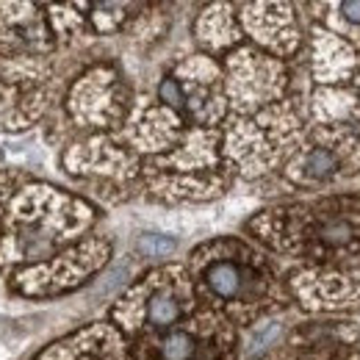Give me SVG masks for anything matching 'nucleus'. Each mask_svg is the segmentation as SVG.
I'll return each mask as SVG.
<instances>
[{"instance_id":"1","label":"nucleus","mask_w":360,"mask_h":360,"mask_svg":"<svg viewBox=\"0 0 360 360\" xmlns=\"http://www.w3.org/2000/svg\"><path fill=\"white\" fill-rule=\"evenodd\" d=\"M202 283L222 302H244L258 291V274L236 261H214Z\"/></svg>"},{"instance_id":"2","label":"nucleus","mask_w":360,"mask_h":360,"mask_svg":"<svg viewBox=\"0 0 360 360\" xmlns=\"http://www.w3.org/2000/svg\"><path fill=\"white\" fill-rule=\"evenodd\" d=\"M335 172H338V158H335V153H330L324 147L305 153L294 164V178L302 183H321V180L335 178Z\"/></svg>"},{"instance_id":"3","label":"nucleus","mask_w":360,"mask_h":360,"mask_svg":"<svg viewBox=\"0 0 360 360\" xmlns=\"http://www.w3.org/2000/svg\"><path fill=\"white\" fill-rule=\"evenodd\" d=\"M161 360H205L202 344L188 333V330H172L161 338L158 344Z\"/></svg>"},{"instance_id":"4","label":"nucleus","mask_w":360,"mask_h":360,"mask_svg":"<svg viewBox=\"0 0 360 360\" xmlns=\"http://www.w3.org/2000/svg\"><path fill=\"white\" fill-rule=\"evenodd\" d=\"M183 314V300L172 288H158L147 302V319L155 327H172Z\"/></svg>"},{"instance_id":"5","label":"nucleus","mask_w":360,"mask_h":360,"mask_svg":"<svg viewBox=\"0 0 360 360\" xmlns=\"http://www.w3.org/2000/svg\"><path fill=\"white\" fill-rule=\"evenodd\" d=\"M316 238L324 244V247H347L358 238V227L352 219H344V217H330L324 222H319L316 227Z\"/></svg>"},{"instance_id":"6","label":"nucleus","mask_w":360,"mask_h":360,"mask_svg":"<svg viewBox=\"0 0 360 360\" xmlns=\"http://www.w3.org/2000/svg\"><path fill=\"white\" fill-rule=\"evenodd\" d=\"M172 250H175L172 238H164V236H141L139 238V252H144V255H167Z\"/></svg>"},{"instance_id":"7","label":"nucleus","mask_w":360,"mask_h":360,"mask_svg":"<svg viewBox=\"0 0 360 360\" xmlns=\"http://www.w3.org/2000/svg\"><path fill=\"white\" fill-rule=\"evenodd\" d=\"M158 94H161V103H167L169 108H183V100L186 97H183V89H180V84L175 78H164Z\"/></svg>"},{"instance_id":"8","label":"nucleus","mask_w":360,"mask_h":360,"mask_svg":"<svg viewBox=\"0 0 360 360\" xmlns=\"http://www.w3.org/2000/svg\"><path fill=\"white\" fill-rule=\"evenodd\" d=\"M341 11L349 22L360 25V0H349V3H341Z\"/></svg>"}]
</instances>
